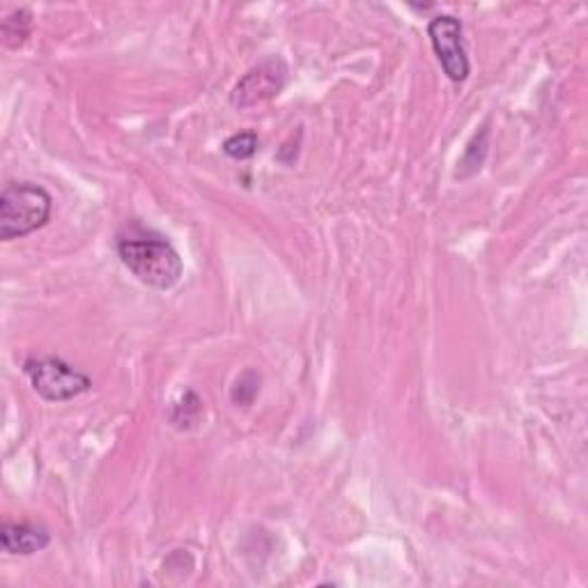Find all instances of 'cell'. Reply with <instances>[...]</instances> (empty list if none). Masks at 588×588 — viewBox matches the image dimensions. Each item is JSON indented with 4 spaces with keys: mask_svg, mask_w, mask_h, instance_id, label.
Returning <instances> with one entry per match:
<instances>
[{
    "mask_svg": "<svg viewBox=\"0 0 588 588\" xmlns=\"http://www.w3.org/2000/svg\"><path fill=\"white\" fill-rule=\"evenodd\" d=\"M0 33H3V42L8 49H22L33 33V12L26 8L12 10L3 18V28H0Z\"/></svg>",
    "mask_w": 588,
    "mask_h": 588,
    "instance_id": "cell-7",
    "label": "cell"
},
{
    "mask_svg": "<svg viewBox=\"0 0 588 588\" xmlns=\"http://www.w3.org/2000/svg\"><path fill=\"white\" fill-rule=\"evenodd\" d=\"M488 148H490V129H488V127H483V129L472 138V143L466 146L464 157L460 159V164H458L455 177H458V179H466V177L476 175V173L483 168V164H485V157H488Z\"/></svg>",
    "mask_w": 588,
    "mask_h": 588,
    "instance_id": "cell-8",
    "label": "cell"
},
{
    "mask_svg": "<svg viewBox=\"0 0 588 588\" xmlns=\"http://www.w3.org/2000/svg\"><path fill=\"white\" fill-rule=\"evenodd\" d=\"M53 212V198L35 182H10L0 193V239L12 241L45 228Z\"/></svg>",
    "mask_w": 588,
    "mask_h": 588,
    "instance_id": "cell-2",
    "label": "cell"
},
{
    "mask_svg": "<svg viewBox=\"0 0 588 588\" xmlns=\"http://www.w3.org/2000/svg\"><path fill=\"white\" fill-rule=\"evenodd\" d=\"M428 37L443 74L449 76L453 84H464L472 74V65L470 55H466L460 18L453 14L433 16L428 24Z\"/></svg>",
    "mask_w": 588,
    "mask_h": 588,
    "instance_id": "cell-5",
    "label": "cell"
},
{
    "mask_svg": "<svg viewBox=\"0 0 588 588\" xmlns=\"http://www.w3.org/2000/svg\"><path fill=\"white\" fill-rule=\"evenodd\" d=\"M202 412H205V404L198 398L196 391H187L177 402H173V408L168 412L171 423L177 430H189L200 421Z\"/></svg>",
    "mask_w": 588,
    "mask_h": 588,
    "instance_id": "cell-9",
    "label": "cell"
},
{
    "mask_svg": "<svg viewBox=\"0 0 588 588\" xmlns=\"http://www.w3.org/2000/svg\"><path fill=\"white\" fill-rule=\"evenodd\" d=\"M117 255L123 265L152 290H171L185 274V262L171 241L138 226L117 237Z\"/></svg>",
    "mask_w": 588,
    "mask_h": 588,
    "instance_id": "cell-1",
    "label": "cell"
},
{
    "mask_svg": "<svg viewBox=\"0 0 588 588\" xmlns=\"http://www.w3.org/2000/svg\"><path fill=\"white\" fill-rule=\"evenodd\" d=\"M24 373L35 393L47 402H67L92 389L90 375L60 356H28L24 361Z\"/></svg>",
    "mask_w": 588,
    "mask_h": 588,
    "instance_id": "cell-3",
    "label": "cell"
},
{
    "mask_svg": "<svg viewBox=\"0 0 588 588\" xmlns=\"http://www.w3.org/2000/svg\"><path fill=\"white\" fill-rule=\"evenodd\" d=\"M258 146H260V138L255 132H239L223 140V152L235 161H245L258 152Z\"/></svg>",
    "mask_w": 588,
    "mask_h": 588,
    "instance_id": "cell-10",
    "label": "cell"
},
{
    "mask_svg": "<svg viewBox=\"0 0 588 588\" xmlns=\"http://www.w3.org/2000/svg\"><path fill=\"white\" fill-rule=\"evenodd\" d=\"M288 76L290 67L286 60L280 55H270L237 80L230 92V104L241 111L265 104V101L283 92V88L288 84Z\"/></svg>",
    "mask_w": 588,
    "mask_h": 588,
    "instance_id": "cell-4",
    "label": "cell"
},
{
    "mask_svg": "<svg viewBox=\"0 0 588 588\" xmlns=\"http://www.w3.org/2000/svg\"><path fill=\"white\" fill-rule=\"evenodd\" d=\"M0 542H3V552L12 556H33L47 550L51 534L45 524L37 522H5L0 526Z\"/></svg>",
    "mask_w": 588,
    "mask_h": 588,
    "instance_id": "cell-6",
    "label": "cell"
},
{
    "mask_svg": "<svg viewBox=\"0 0 588 588\" xmlns=\"http://www.w3.org/2000/svg\"><path fill=\"white\" fill-rule=\"evenodd\" d=\"M258 393H260V375L255 371H247L235 379L230 400L237 408H249V404H253V400L258 398Z\"/></svg>",
    "mask_w": 588,
    "mask_h": 588,
    "instance_id": "cell-11",
    "label": "cell"
}]
</instances>
